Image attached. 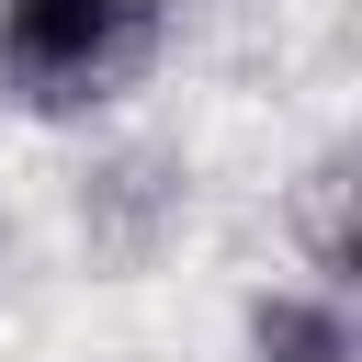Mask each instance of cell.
Returning a JSON list of instances; mask_svg holds the SVG:
<instances>
[{
	"label": "cell",
	"instance_id": "2",
	"mask_svg": "<svg viewBox=\"0 0 362 362\" xmlns=\"http://www.w3.org/2000/svg\"><path fill=\"white\" fill-rule=\"evenodd\" d=\"M351 305L328 283H272L249 294V362H351Z\"/></svg>",
	"mask_w": 362,
	"mask_h": 362
},
{
	"label": "cell",
	"instance_id": "1",
	"mask_svg": "<svg viewBox=\"0 0 362 362\" xmlns=\"http://www.w3.org/2000/svg\"><path fill=\"white\" fill-rule=\"evenodd\" d=\"M170 45V0H0V90L34 113H102Z\"/></svg>",
	"mask_w": 362,
	"mask_h": 362
}]
</instances>
